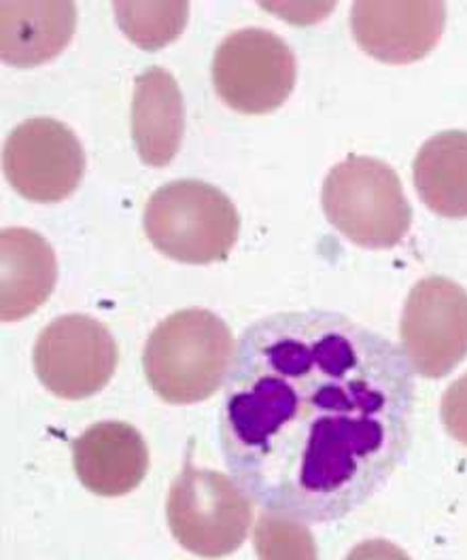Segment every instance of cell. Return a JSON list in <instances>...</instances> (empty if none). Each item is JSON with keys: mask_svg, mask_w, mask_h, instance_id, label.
Here are the masks:
<instances>
[{"mask_svg": "<svg viewBox=\"0 0 467 560\" xmlns=\"http://www.w3.org/2000/svg\"><path fill=\"white\" fill-rule=\"evenodd\" d=\"M412 415V368L392 340L340 313H277L238 340L219 440L234 482L266 512L331 523L389 482Z\"/></svg>", "mask_w": 467, "mask_h": 560, "instance_id": "6da1fadb", "label": "cell"}, {"mask_svg": "<svg viewBox=\"0 0 467 560\" xmlns=\"http://www.w3.org/2000/svg\"><path fill=\"white\" fill-rule=\"evenodd\" d=\"M234 352L225 320L205 308H185L166 316L147 338L144 376L166 404H198L227 378Z\"/></svg>", "mask_w": 467, "mask_h": 560, "instance_id": "7a4b0ae2", "label": "cell"}, {"mask_svg": "<svg viewBox=\"0 0 467 560\" xmlns=\"http://www.w3.org/2000/svg\"><path fill=\"white\" fill-rule=\"evenodd\" d=\"M144 234L164 257L207 266L227 259L241 234L234 202L211 183L171 180L147 200Z\"/></svg>", "mask_w": 467, "mask_h": 560, "instance_id": "3957f363", "label": "cell"}, {"mask_svg": "<svg viewBox=\"0 0 467 560\" xmlns=\"http://www.w3.org/2000/svg\"><path fill=\"white\" fill-rule=\"evenodd\" d=\"M327 221L363 248L397 246L412 225V207L396 171L365 155H351L325 176Z\"/></svg>", "mask_w": 467, "mask_h": 560, "instance_id": "277c9868", "label": "cell"}, {"mask_svg": "<svg viewBox=\"0 0 467 560\" xmlns=\"http://www.w3.org/2000/svg\"><path fill=\"white\" fill-rule=\"evenodd\" d=\"M168 526L180 546L202 559L236 552L249 535L252 499L234 480L185 463L166 503Z\"/></svg>", "mask_w": 467, "mask_h": 560, "instance_id": "5b68a950", "label": "cell"}, {"mask_svg": "<svg viewBox=\"0 0 467 560\" xmlns=\"http://www.w3.org/2000/svg\"><path fill=\"white\" fill-rule=\"evenodd\" d=\"M295 77L291 47L264 28H243L225 36L213 58L217 96L245 115H266L285 105Z\"/></svg>", "mask_w": 467, "mask_h": 560, "instance_id": "8992f818", "label": "cell"}, {"mask_svg": "<svg viewBox=\"0 0 467 560\" xmlns=\"http://www.w3.org/2000/svg\"><path fill=\"white\" fill-rule=\"evenodd\" d=\"M401 352L423 378H444L467 359V291L455 280L428 277L408 293Z\"/></svg>", "mask_w": 467, "mask_h": 560, "instance_id": "52a82bcc", "label": "cell"}, {"mask_svg": "<svg viewBox=\"0 0 467 560\" xmlns=\"http://www.w3.org/2000/svg\"><path fill=\"white\" fill-rule=\"evenodd\" d=\"M117 359L110 331L87 315L54 318L38 334L33 352L40 385L72 401L101 393L117 370Z\"/></svg>", "mask_w": 467, "mask_h": 560, "instance_id": "ba28073f", "label": "cell"}, {"mask_svg": "<svg viewBox=\"0 0 467 560\" xmlns=\"http://www.w3.org/2000/svg\"><path fill=\"white\" fill-rule=\"evenodd\" d=\"M2 173L9 185L36 205L71 196L85 173V153L71 128L51 117L22 121L4 140Z\"/></svg>", "mask_w": 467, "mask_h": 560, "instance_id": "9c48e42d", "label": "cell"}, {"mask_svg": "<svg viewBox=\"0 0 467 560\" xmlns=\"http://www.w3.org/2000/svg\"><path fill=\"white\" fill-rule=\"evenodd\" d=\"M444 26V2H358L351 11V31L361 49L387 65L425 58Z\"/></svg>", "mask_w": 467, "mask_h": 560, "instance_id": "30bf717a", "label": "cell"}, {"mask_svg": "<svg viewBox=\"0 0 467 560\" xmlns=\"http://www.w3.org/2000/svg\"><path fill=\"white\" fill-rule=\"evenodd\" d=\"M79 482L98 497H121L137 489L149 471L143 435L128 422H96L72 442Z\"/></svg>", "mask_w": 467, "mask_h": 560, "instance_id": "8fae6325", "label": "cell"}, {"mask_svg": "<svg viewBox=\"0 0 467 560\" xmlns=\"http://www.w3.org/2000/svg\"><path fill=\"white\" fill-rule=\"evenodd\" d=\"M58 261L49 243L26 228L0 234V316L13 323L33 315L51 295Z\"/></svg>", "mask_w": 467, "mask_h": 560, "instance_id": "7c38bea8", "label": "cell"}, {"mask_svg": "<svg viewBox=\"0 0 467 560\" xmlns=\"http://www.w3.org/2000/svg\"><path fill=\"white\" fill-rule=\"evenodd\" d=\"M132 140L147 166H168L179 153L185 106L179 83L168 70L149 67L135 81Z\"/></svg>", "mask_w": 467, "mask_h": 560, "instance_id": "4fadbf2b", "label": "cell"}, {"mask_svg": "<svg viewBox=\"0 0 467 560\" xmlns=\"http://www.w3.org/2000/svg\"><path fill=\"white\" fill-rule=\"evenodd\" d=\"M77 26L72 2H2L0 51L17 69L54 60L71 43Z\"/></svg>", "mask_w": 467, "mask_h": 560, "instance_id": "5bb4252c", "label": "cell"}, {"mask_svg": "<svg viewBox=\"0 0 467 560\" xmlns=\"http://www.w3.org/2000/svg\"><path fill=\"white\" fill-rule=\"evenodd\" d=\"M412 178L428 209L466 219L467 130H444L425 140L412 162Z\"/></svg>", "mask_w": 467, "mask_h": 560, "instance_id": "9a60e30c", "label": "cell"}, {"mask_svg": "<svg viewBox=\"0 0 467 560\" xmlns=\"http://www.w3.org/2000/svg\"><path fill=\"white\" fill-rule=\"evenodd\" d=\"M113 11L128 38L149 51L173 43L189 18L187 2H115Z\"/></svg>", "mask_w": 467, "mask_h": 560, "instance_id": "2e32d148", "label": "cell"}, {"mask_svg": "<svg viewBox=\"0 0 467 560\" xmlns=\"http://www.w3.org/2000/svg\"><path fill=\"white\" fill-rule=\"evenodd\" d=\"M253 544L259 560H319L313 533L279 512H261L253 530Z\"/></svg>", "mask_w": 467, "mask_h": 560, "instance_id": "e0dca14e", "label": "cell"}, {"mask_svg": "<svg viewBox=\"0 0 467 560\" xmlns=\"http://www.w3.org/2000/svg\"><path fill=\"white\" fill-rule=\"evenodd\" d=\"M440 410L448 435L467 446V372L446 388Z\"/></svg>", "mask_w": 467, "mask_h": 560, "instance_id": "ac0fdd59", "label": "cell"}, {"mask_svg": "<svg viewBox=\"0 0 467 560\" xmlns=\"http://www.w3.org/2000/svg\"><path fill=\"white\" fill-rule=\"evenodd\" d=\"M347 560H412L399 546L387 539H367L355 546Z\"/></svg>", "mask_w": 467, "mask_h": 560, "instance_id": "d6986e66", "label": "cell"}]
</instances>
